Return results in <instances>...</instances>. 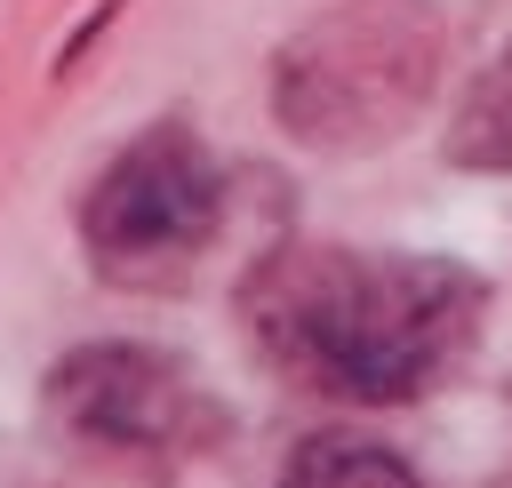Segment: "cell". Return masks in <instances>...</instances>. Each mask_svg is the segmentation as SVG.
I'll use <instances>...</instances> for the list:
<instances>
[{"label":"cell","mask_w":512,"mask_h":488,"mask_svg":"<svg viewBox=\"0 0 512 488\" xmlns=\"http://www.w3.org/2000/svg\"><path fill=\"white\" fill-rule=\"evenodd\" d=\"M280 488H424L408 472V456H392L384 440H360V432H312L288 464H280Z\"/></svg>","instance_id":"obj_6"},{"label":"cell","mask_w":512,"mask_h":488,"mask_svg":"<svg viewBox=\"0 0 512 488\" xmlns=\"http://www.w3.org/2000/svg\"><path fill=\"white\" fill-rule=\"evenodd\" d=\"M448 16L432 0H328L272 56V120L312 152L408 136L440 88Z\"/></svg>","instance_id":"obj_2"},{"label":"cell","mask_w":512,"mask_h":488,"mask_svg":"<svg viewBox=\"0 0 512 488\" xmlns=\"http://www.w3.org/2000/svg\"><path fill=\"white\" fill-rule=\"evenodd\" d=\"M240 328L272 376L352 408H400L440 392L480 328L488 280L448 256L352 248V240H280L240 280Z\"/></svg>","instance_id":"obj_1"},{"label":"cell","mask_w":512,"mask_h":488,"mask_svg":"<svg viewBox=\"0 0 512 488\" xmlns=\"http://www.w3.org/2000/svg\"><path fill=\"white\" fill-rule=\"evenodd\" d=\"M224 224H232V168L176 112L128 136L80 200V248L96 280L136 288V296L184 288L224 240Z\"/></svg>","instance_id":"obj_3"},{"label":"cell","mask_w":512,"mask_h":488,"mask_svg":"<svg viewBox=\"0 0 512 488\" xmlns=\"http://www.w3.org/2000/svg\"><path fill=\"white\" fill-rule=\"evenodd\" d=\"M48 416L72 448L112 464H184L224 440V400L160 344H80L48 368Z\"/></svg>","instance_id":"obj_4"},{"label":"cell","mask_w":512,"mask_h":488,"mask_svg":"<svg viewBox=\"0 0 512 488\" xmlns=\"http://www.w3.org/2000/svg\"><path fill=\"white\" fill-rule=\"evenodd\" d=\"M448 160L480 168V176H512V40L464 80V96L448 112Z\"/></svg>","instance_id":"obj_5"}]
</instances>
